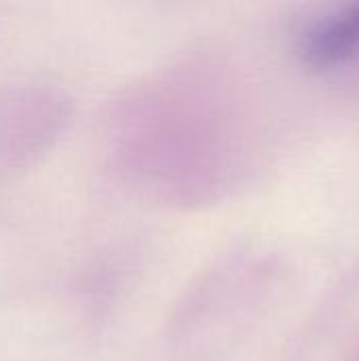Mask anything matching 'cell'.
Returning a JSON list of instances; mask_svg holds the SVG:
<instances>
[{
  "instance_id": "obj_1",
  "label": "cell",
  "mask_w": 359,
  "mask_h": 361,
  "mask_svg": "<svg viewBox=\"0 0 359 361\" xmlns=\"http://www.w3.org/2000/svg\"><path fill=\"white\" fill-rule=\"evenodd\" d=\"M359 49V4L343 6L320 21L305 40V53L313 63H334Z\"/></svg>"
}]
</instances>
